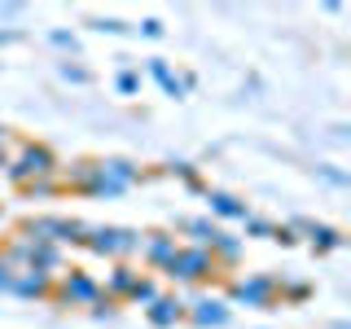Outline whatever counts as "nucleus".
Segmentation results:
<instances>
[{
    "instance_id": "f257e3e1",
    "label": "nucleus",
    "mask_w": 351,
    "mask_h": 329,
    "mask_svg": "<svg viewBox=\"0 0 351 329\" xmlns=\"http://www.w3.org/2000/svg\"><path fill=\"white\" fill-rule=\"evenodd\" d=\"M62 167H58V154H53L49 145H40V141H22V145L14 149V162L5 167L9 184H18V189H27L31 180H53Z\"/></svg>"
},
{
    "instance_id": "f03ea898",
    "label": "nucleus",
    "mask_w": 351,
    "mask_h": 329,
    "mask_svg": "<svg viewBox=\"0 0 351 329\" xmlns=\"http://www.w3.org/2000/svg\"><path fill=\"white\" fill-rule=\"evenodd\" d=\"M84 250H93V255H101L110 263H119V259L132 263V255L141 250V233L136 228H123V224H93L84 237Z\"/></svg>"
},
{
    "instance_id": "7ed1b4c3",
    "label": "nucleus",
    "mask_w": 351,
    "mask_h": 329,
    "mask_svg": "<svg viewBox=\"0 0 351 329\" xmlns=\"http://www.w3.org/2000/svg\"><path fill=\"white\" fill-rule=\"evenodd\" d=\"M84 219H71V215H31L27 224H22V237L27 241H53V246H84L88 237Z\"/></svg>"
},
{
    "instance_id": "20e7f679",
    "label": "nucleus",
    "mask_w": 351,
    "mask_h": 329,
    "mask_svg": "<svg viewBox=\"0 0 351 329\" xmlns=\"http://www.w3.org/2000/svg\"><path fill=\"white\" fill-rule=\"evenodd\" d=\"M228 307H250V312H268V307H277V277H268V272H246V277H237L228 285Z\"/></svg>"
},
{
    "instance_id": "39448f33",
    "label": "nucleus",
    "mask_w": 351,
    "mask_h": 329,
    "mask_svg": "<svg viewBox=\"0 0 351 329\" xmlns=\"http://www.w3.org/2000/svg\"><path fill=\"white\" fill-rule=\"evenodd\" d=\"M162 272H167L171 281H180V285H202V281H215L219 277L211 250H202V246H180Z\"/></svg>"
},
{
    "instance_id": "423d86ee",
    "label": "nucleus",
    "mask_w": 351,
    "mask_h": 329,
    "mask_svg": "<svg viewBox=\"0 0 351 329\" xmlns=\"http://www.w3.org/2000/svg\"><path fill=\"white\" fill-rule=\"evenodd\" d=\"M58 307H93L101 299V285H97L93 272L84 268H71V272H58V281H53V294H49Z\"/></svg>"
},
{
    "instance_id": "0eeeda50",
    "label": "nucleus",
    "mask_w": 351,
    "mask_h": 329,
    "mask_svg": "<svg viewBox=\"0 0 351 329\" xmlns=\"http://www.w3.org/2000/svg\"><path fill=\"white\" fill-rule=\"evenodd\" d=\"M136 180H141L136 162H128V158H97V180H93V189H88V197H119V193H128Z\"/></svg>"
},
{
    "instance_id": "6e6552de",
    "label": "nucleus",
    "mask_w": 351,
    "mask_h": 329,
    "mask_svg": "<svg viewBox=\"0 0 351 329\" xmlns=\"http://www.w3.org/2000/svg\"><path fill=\"white\" fill-rule=\"evenodd\" d=\"M184 321H189L193 329H224L228 321H233V307H228L224 299H215V294H202V299L184 303Z\"/></svg>"
},
{
    "instance_id": "1a4fd4ad",
    "label": "nucleus",
    "mask_w": 351,
    "mask_h": 329,
    "mask_svg": "<svg viewBox=\"0 0 351 329\" xmlns=\"http://www.w3.org/2000/svg\"><path fill=\"white\" fill-rule=\"evenodd\" d=\"M180 250V241H176V233H167V228H154V233H141V250L136 255L145 259V268L162 272L171 263V255Z\"/></svg>"
},
{
    "instance_id": "9d476101",
    "label": "nucleus",
    "mask_w": 351,
    "mask_h": 329,
    "mask_svg": "<svg viewBox=\"0 0 351 329\" xmlns=\"http://www.w3.org/2000/svg\"><path fill=\"white\" fill-rule=\"evenodd\" d=\"M53 281L58 277H49V272H36V268H22L18 277H14V299H27V303H40V299H49L53 294Z\"/></svg>"
},
{
    "instance_id": "9b49d317",
    "label": "nucleus",
    "mask_w": 351,
    "mask_h": 329,
    "mask_svg": "<svg viewBox=\"0 0 351 329\" xmlns=\"http://www.w3.org/2000/svg\"><path fill=\"white\" fill-rule=\"evenodd\" d=\"M136 277H141V268H136V263H128V259L110 263V272H106V285H101V294H106V299H114V303H123L128 294H132V285H136Z\"/></svg>"
},
{
    "instance_id": "f8f14e48",
    "label": "nucleus",
    "mask_w": 351,
    "mask_h": 329,
    "mask_svg": "<svg viewBox=\"0 0 351 329\" xmlns=\"http://www.w3.org/2000/svg\"><path fill=\"white\" fill-rule=\"evenodd\" d=\"M145 316H149L154 329H176L184 321V299H176V294H158V299L145 307Z\"/></svg>"
},
{
    "instance_id": "ddd939ff",
    "label": "nucleus",
    "mask_w": 351,
    "mask_h": 329,
    "mask_svg": "<svg viewBox=\"0 0 351 329\" xmlns=\"http://www.w3.org/2000/svg\"><path fill=\"white\" fill-rule=\"evenodd\" d=\"M206 206H211V215H219V219H246L250 215V206L241 202L237 193H224V189H206Z\"/></svg>"
},
{
    "instance_id": "4468645a",
    "label": "nucleus",
    "mask_w": 351,
    "mask_h": 329,
    "mask_svg": "<svg viewBox=\"0 0 351 329\" xmlns=\"http://www.w3.org/2000/svg\"><path fill=\"white\" fill-rule=\"evenodd\" d=\"M241 250H246V241L219 228V237L211 241V259H215V268H219V272H224V268H237V263H241Z\"/></svg>"
},
{
    "instance_id": "2eb2a0df",
    "label": "nucleus",
    "mask_w": 351,
    "mask_h": 329,
    "mask_svg": "<svg viewBox=\"0 0 351 329\" xmlns=\"http://www.w3.org/2000/svg\"><path fill=\"white\" fill-rule=\"evenodd\" d=\"M93 180H97V158H80V162H71V167L62 171V189H75V193H88L93 189Z\"/></svg>"
},
{
    "instance_id": "dca6fc26",
    "label": "nucleus",
    "mask_w": 351,
    "mask_h": 329,
    "mask_svg": "<svg viewBox=\"0 0 351 329\" xmlns=\"http://www.w3.org/2000/svg\"><path fill=\"white\" fill-rule=\"evenodd\" d=\"M31 268H36V272H49V277L66 272V263H62V246H53V241H31Z\"/></svg>"
},
{
    "instance_id": "f3484780",
    "label": "nucleus",
    "mask_w": 351,
    "mask_h": 329,
    "mask_svg": "<svg viewBox=\"0 0 351 329\" xmlns=\"http://www.w3.org/2000/svg\"><path fill=\"white\" fill-rule=\"evenodd\" d=\"M180 233H189L193 237V246H202V250H211V241L219 237V224L215 219H206V215H193V219H180Z\"/></svg>"
},
{
    "instance_id": "a211bd4d",
    "label": "nucleus",
    "mask_w": 351,
    "mask_h": 329,
    "mask_svg": "<svg viewBox=\"0 0 351 329\" xmlns=\"http://www.w3.org/2000/svg\"><path fill=\"white\" fill-rule=\"evenodd\" d=\"M303 233L312 237V250H321V255H325V250H338V246H343V233H338L334 224H316V219H307Z\"/></svg>"
},
{
    "instance_id": "6ab92c4d",
    "label": "nucleus",
    "mask_w": 351,
    "mask_h": 329,
    "mask_svg": "<svg viewBox=\"0 0 351 329\" xmlns=\"http://www.w3.org/2000/svg\"><path fill=\"white\" fill-rule=\"evenodd\" d=\"M312 281H299V277H281L277 281V303H290V307H299V303H307L312 299Z\"/></svg>"
},
{
    "instance_id": "aec40b11",
    "label": "nucleus",
    "mask_w": 351,
    "mask_h": 329,
    "mask_svg": "<svg viewBox=\"0 0 351 329\" xmlns=\"http://www.w3.org/2000/svg\"><path fill=\"white\" fill-rule=\"evenodd\" d=\"M149 75L162 84V93H167V97H184V84H180V75H176V71H171V66L162 62V58H149Z\"/></svg>"
},
{
    "instance_id": "412c9836",
    "label": "nucleus",
    "mask_w": 351,
    "mask_h": 329,
    "mask_svg": "<svg viewBox=\"0 0 351 329\" xmlns=\"http://www.w3.org/2000/svg\"><path fill=\"white\" fill-rule=\"evenodd\" d=\"M158 294H162V290H158V281H154L149 272H141V277H136V285H132V294H128L123 303H132V307H149L154 299H158Z\"/></svg>"
},
{
    "instance_id": "4be33fe9",
    "label": "nucleus",
    "mask_w": 351,
    "mask_h": 329,
    "mask_svg": "<svg viewBox=\"0 0 351 329\" xmlns=\"http://www.w3.org/2000/svg\"><path fill=\"white\" fill-rule=\"evenodd\" d=\"M241 224H246V237H263V241H272V233H277V224H272V219H259V215H246Z\"/></svg>"
},
{
    "instance_id": "5701e85b",
    "label": "nucleus",
    "mask_w": 351,
    "mask_h": 329,
    "mask_svg": "<svg viewBox=\"0 0 351 329\" xmlns=\"http://www.w3.org/2000/svg\"><path fill=\"white\" fill-rule=\"evenodd\" d=\"M62 80L75 84V88H88L93 84V71H84V66H75V62H62Z\"/></svg>"
},
{
    "instance_id": "b1692460",
    "label": "nucleus",
    "mask_w": 351,
    "mask_h": 329,
    "mask_svg": "<svg viewBox=\"0 0 351 329\" xmlns=\"http://www.w3.org/2000/svg\"><path fill=\"white\" fill-rule=\"evenodd\" d=\"M22 193H27L31 202H36V197H53V193H62V184H58V175H53V180H31Z\"/></svg>"
},
{
    "instance_id": "393cba45",
    "label": "nucleus",
    "mask_w": 351,
    "mask_h": 329,
    "mask_svg": "<svg viewBox=\"0 0 351 329\" xmlns=\"http://www.w3.org/2000/svg\"><path fill=\"white\" fill-rule=\"evenodd\" d=\"M114 88H119L123 97H136V93H141V71H119Z\"/></svg>"
},
{
    "instance_id": "a878e982",
    "label": "nucleus",
    "mask_w": 351,
    "mask_h": 329,
    "mask_svg": "<svg viewBox=\"0 0 351 329\" xmlns=\"http://www.w3.org/2000/svg\"><path fill=\"white\" fill-rule=\"evenodd\" d=\"M171 175H180L189 189H202V175H197V167L193 162H171Z\"/></svg>"
},
{
    "instance_id": "bb28decb",
    "label": "nucleus",
    "mask_w": 351,
    "mask_h": 329,
    "mask_svg": "<svg viewBox=\"0 0 351 329\" xmlns=\"http://www.w3.org/2000/svg\"><path fill=\"white\" fill-rule=\"evenodd\" d=\"M14 277H18V268L5 259V250H0V294H9V290H14Z\"/></svg>"
},
{
    "instance_id": "cd10ccee",
    "label": "nucleus",
    "mask_w": 351,
    "mask_h": 329,
    "mask_svg": "<svg viewBox=\"0 0 351 329\" xmlns=\"http://www.w3.org/2000/svg\"><path fill=\"white\" fill-rule=\"evenodd\" d=\"M97 31H106V36H123V31H132L128 22H119V18H101V22H93Z\"/></svg>"
},
{
    "instance_id": "c85d7f7f",
    "label": "nucleus",
    "mask_w": 351,
    "mask_h": 329,
    "mask_svg": "<svg viewBox=\"0 0 351 329\" xmlns=\"http://www.w3.org/2000/svg\"><path fill=\"white\" fill-rule=\"evenodd\" d=\"M53 44H58V49H66V53H80V40H75L71 36V31H53V36H49Z\"/></svg>"
},
{
    "instance_id": "c756f323",
    "label": "nucleus",
    "mask_w": 351,
    "mask_h": 329,
    "mask_svg": "<svg viewBox=\"0 0 351 329\" xmlns=\"http://www.w3.org/2000/svg\"><path fill=\"white\" fill-rule=\"evenodd\" d=\"M88 312H93L97 321H110V316H114V299H106V294H101V299H97L93 307H88Z\"/></svg>"
},
{
    "instance_id": "7c9ffc66",
    "label": "nucleus",
    "mask_w": 351,
    "mask_h": 329,
    "mask_svg": "<svg viewBox=\"0 0 351 329\" xmlns=\"http://www.w3.org/2000/svg\"><path fill=\"white\" fill-rule=\"evenodd\" d=\"M316 175H321V180H329V184H338V189H343V184H347V171L329 167V162H325V167H316Z\"/></svg>"
},
{
    "instance_id": "2f4dec72",
    "label": "nucleus",
    "mask_w": 351,
    "mask_h": 329,
    "mask_svg": "<svg viewBox=\"0 0 351 329\" xmlns=\"http://www.w3.org/2000/svg\"><path fill=\"white\" fill-rule=\"evenodd\" d=\"M141 36H145V40H162V22L158 18H145V22H141Z\"/></svg>"
},
{
    "instance_id": "473e14b6",
    "label": "nucleus",
    "mask_w": 351,
    "mask_h": 329,
    "mask_svg": "<svg viewBox=\"0 0 351 329\" xmlns=\"http://www.w3.org/2000/svg\"><path fill=\"white\" fill-rule=\"evenodd\" d=\"M18 40V31H0V49H5V44H14Z\"/></svg>"
},
{
    "instance_id": "72a5a7b5",
    "label": "nucleus",
    "mask_w": 351,
    "mask_h": 329,
    "mask_svg": "<svg viewBox=\"0 0 351 329\" xmlns=\"http://www.w3.org/2000/svg\"><path fill=\"white\" fill-rule=\"evenodd\" d=\"M9 162H14V154H9V145H5V149H0V171H5Z\"/></svg>"
},
{
    "instance_id": "f704fd0d",
    "label": "nucleus",
    "mask_w": 351,
    "mask_h": 329,
    "mask_svg": "<svg viewBox=\"0 0 351 329\" xmlns=\"http://www.w3.org/2000/svg\"><path fill=\"white\" fill-rule=\"evenodd\" d=\"M9 141H14V136H9V127H5V123H0V149H5V145H9Z\"/></svg>"
}]
</instances>
